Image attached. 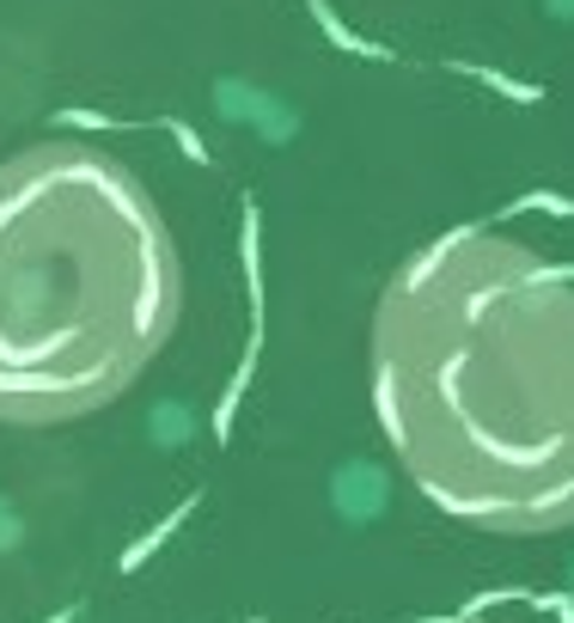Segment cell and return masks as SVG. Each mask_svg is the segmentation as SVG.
I'll list each match as a JSON object with an SVG mask.
<instances>
[{"label": "cell", "instance_id": "cell-1", "mask_svg": "<svg viewBox=\"0 0 574 623\" xmlns=\"http://www.w3.org/2000/svg\"><path fill=\"white\" fill-rule=\"evenodd\" d=\"M373 404L446 519L501 538L574 526V257L465 226L392 276Z\"/></svg>", "mask_w": 574, "mask_h": 623}, {"label": "cell", "instance_id": "cell-2", "mask_svg": "<svg viewBox=\"0 0 574 623\" xmlns=\"http://www.w3.org/2000/svg\"><path fill=\"white\" fill-rule=\"evenodd\" d=\"M178 324L153 196L98 147L0 160V422H74L123 398Z\"/></svg>", "mask_w": 574, "mask_h": 623}, {"label": "cell", "instance_id": "cell-3", "mask_svg": "<svg viewBox=\"0 0 574 623\" xmlns=\"http://www.w3.org/2000/svg\"><path fill=\"white\" fill-rule=\"evenodd\" d=\"M19 538V519H13V507L0 502V544H13Z\"/></svg>", "mask_w": 574, "mask_h": 623}, {"label": "cell", "instance_id": "cell-4", "mask_svg": "<svg viewBox=\"0 0 574 623\" xmlns=\"http://www.w3.org/2000/svg\"><path fill=\"white\" fill-rule=\"evenodd\" d=\"M67 617H74V611H62V617H50V623H67Z\"/></svg>", "mask_w": 574, "mask_h": 623}]
</instances>
